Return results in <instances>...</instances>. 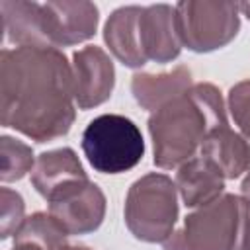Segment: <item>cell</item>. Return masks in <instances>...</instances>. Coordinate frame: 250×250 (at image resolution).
<instances>
[{
    "mask_svg": "<svg viewBox=\"0 0 250 250\" xmlns=\"http://www.w3.org/2000/svg\"><path fill=\"white\" fill-rule=\"evenodd\" d=\"M74 102L78 109H92L109 100L115 86V68L109 55L96 45L78 49L72 55Z\"/></svg>",
    "mask_w": 250,
    "mask_h": 250,
    "instance_id": "obj_8",
    "label": "cell"
},
{
    "mask_svg": "<svg viewBox=\"0 0 250 250\" xmlns=\"http://www.w3.org/2000/svg\"><path fill=\"white\" fill-rule=\"evenodd\" d=\"M225 180L223 172L209 158L199 154L178 168L174 184L184 205L197 209L223 195Z\"/></svg>",
    "mask_w": 250,
    "mask_h": 250,
    "instance_id": "obj_12",
    "label": "cell"
},
{
    "mask_svg": "<svg viewBox=\"0 0 250 250\" xmlns=\"http://www.w3.org/2000/svg\"><path fill=\"white\" fill-rule=\"evenodd\" d=\"M139 37L146 61L166 64L178 59L184 45L178 33L176 10L168 4L143 6L139 18Z\"/></svg>",
    "mask_w": 250,
    "mask_h": 250,
    "instance_id": "obj_10",
    "label": "cell"
},
{
    "mask_svg": "<svg viewBox=\"0 0 250 250\" xmlns=\"http://www.w3.org/2000/svg\"><path fill=\"white\" fill-rule=\"evenodd\" d=\"M229 109L240 135L250 143V80H240L230 88Z\"/></svg>",
    "mask_w": 250,
    "mask_h": 250,
    "instance_id": "obj_20",
    "label": "cell"
},
{
    "mask_svg": "<svg viewBox=\"0 0 250 250\" xmlns=\"http://www.w3.org/2000/svg\"><path fill=\"white\" fill-rule=\"evenodd\" d=\"M49 213L66 234H88L100 229L105 217V195L94 182H84L49 201Z\"/></svg>",
    "mask_w": 250,
    "mask_h": 250,
    "instance_id": "obj_9",
    "label": "cell"
},
{
    "mask_svg": "<svg viewBox=\"0 0 250 250\" xmlns=\"http://www.w3.org/2000/svg\"><path fill=\"white\" fill-rule=\"evenodd\" d=\"M125 225L143 242H164L178 221L176 184L160 172H150L131 184L125 197Z\"/></svg>",
    "mask_w": 250,
    "mask_h": 250,
    "instance_id": "obj_4",
    "label": "cell"
},
{
    "mask_svg": "<svg viewBox=\"0 0 250 250\" xmlns=\"http://www.w3.org/2000/svg\"><path fill=\"white\" fill-rule=\"evenodd\" d=\"M141 12L143 6H121L111 12L104 25V41L109 51L117 61L131 68H141L146 62L139 37Z\"/></svg>",
    "mask_w": 250,
    "mask_h": 250,
    "instance_id": "obj_13",
    "label": "cell"
},
{
    "mask_svg": "<svg viewBox=\"0 0 250 250\" xmlns=\"http://www.w3.org/2000/svg\"><path fill=\"white\" fill-rule=\"evenodd\" d=\"M23 221H25L23 197L10 188H0V238H8L16 234Z\"/></svg>",
    "mask_w": 250,
    "mask_h": 250,
    "instance_id": "obj_19",
    "label": "cell"
},
{
    "mask_svg": "<svg viewBox=\"0 0 250 250\" xmlns=\"http://www.w3.org/2000/svg\"><path fill=\"white\" fill-rule=\"evenodd\" d=\"M100 21L98 6L84 0L43 4V29L49 47H70L94 37Z\"/></svg>",
    "mask_w": 250,
    "mask_h": 250,
    "instance_id": "obj_7",
    "label": "cell"
},
{
    "mask_svg": "<svg viewBox=\"0 0 250 250\" xmlns=\"http://www.w3.org/2000/svg\"><path fill=\"white\" fill-rule=\"evenodd\" d=\"M12 250H37V248H31V246H20V244H16Z\"/></svg>",
    "mask_w": 250,
    "mask_h": 250,
    "instance_id": "obj_24",
    "label": "cell"
},
{
    "mask_svg": "<svg viewBox=\"0 0 250 250\" xmlns=\"http://www.w3.org/2000/svg\"><path fill=\"white\" fill-rule=\"evenodd\" d=\"M229 125L221 90L209 82L193 84L148 117L154 166L170 170L191 160L205 139Z\"/></svg>",
    "mask_w": 250,
    "mask_h": 250,
    "instance_id": "obj_2",
    "label": "cell"
},
{
    "mask_svg": "<svg viewBox=\"0 0 250 250\" xmlns=\"http://www.w3.org/2000/svg\"><path fill=\"white\" fill-rule=\"evenodd\" d=\"M238 8H240V12L250 20V2H240V4H238Z\"/></svg>",
    "mask_w": 250,
    "mask_h": 250,
    "instance_id": "obj_22",
    "label": "cell"
},
{
    "mask_svg": "<svg viewBox=\"0 0 250 250\" xmlns=\"http://www.w3.org/2000/svg\"><path fill=\"white\" fill-rule=\"evenodd\" d=\"M248 250H250V248H248Z\"/></svg>",
    "mask_w": 250,
    "mask_h": 250,
    "instance_id": "obj_25",
    "label": "cell"
},
{
    "mask_svg": "<svg viewBox=\"0 0 250 250\" xmlns=\"http://www.w3.org/2000/svg\"><path fill=\"white\" fill-rule=\"evenodd\" d=\"M0 16L10 43L18 47H49L43 29V4L2 0Z\"/></svg>",
    "mask_w": 250,
    "mask_h": 250,
    "instance_id": "obj_15",
    "label": "cell"
},
{
    "mask_svg": "<svg viewBox=\"0 0 250 250\" xmlns=\"http://www.w3.org/2000/svg\"><path fill=\"white\" fill-rule=\"evenodd\" d=\"M84 182H88V174L76 152L68 146L41 152L35 158L31 184L47 201Z\"/></svg>",
    "mask_w": 250,
    "mask_h": 250,
    "instance_id": "obj_11",
    "label": "cell"
},
{
    "mask_svg": "<svg viewBox=\"0 0 250 250\" xmlns=\"http://www.w3.org/2000/svg\"><path fill=\"white\" fill-rule=\"evenodd\" d=\"M182 45L193 53H211L229 45L240 29L236 2L182 0L174 6Z\"/></svg>",
    "mask_w": 250,
    "mask_h": 250,
    "instance_id": "obj_6",
    "label": "cell"
},
{
    "mask_svg": "<svg viewBox=\"0 0 250 250\" xmlns=\"http://www.w3.org/2000/svg\"><path fill=\"white\" fill-rule=\"evenodd\" d=\"M191 86V72L186 66H178L172 72L162 74L137 72L131 80V92L135 102L148 111L160 109L174 98L186 94Z\"/></svg>",
    "mask_w": 250,
    "mask_h": 250,
    "instance_id": "obj_14",
    "label": "cell"
},
{
    "mask_svg": "<svg viewBox=\"0 0 250 250\" xmlns=\"http://www.w3.org/2000/svg\"><path fill=\"white\" fill-rule=\"evenodd\" d=\"M240 191H242V197L250 203V172H248V176L242 180V186H240Z\"/></svg>",
    "mask_w": 250,
    "mask_h": 250,
    "instance_id": "obj_21",
    "label": "cell"
},
{
    "mask_svg": "<svg viewBox=\"0 0 250 250\" xmlns=\"http://www.w3.org/2000/svg\"><path fill=\"white\" fill-rule=\"evenodd\" d=\"M250 203L234 193L193 209L182 229L164 240V250H248Z\"/></svg>",
    "mask_w": 250,
    "mask_h": 250,
    "instance_id": "obj_3",
    "label": "cell"
},
{
    "mask_svg": "<svg viewBox=\"0 0 250 250\" xmlns=\"http://www.w3.org/2000/svg\"><path fill=\"white\" fill-rule=\"evenodd\" d=\"M0 123L35 143L66 135L76 117L74 76L57 47H16L0 55Z\"/></svg>",
    "mask_w": 250,
    "mask_h": 250,
    "instance_id": "obj_1",
    "label": "cell"
},
{
    "mask_svg": "<svg viewBox=\"0 0 250 250\" xmlns=\"http://www.w3.org/2000/svg\"><path fill=\"white\" fill-rule=\"evenodd\" d=\"M66 230L51 213L37 211L25 217V221L14 234V246L20 244L37 250H61L66 244Z\"/></svg>",
    "mask_w": 250,
    "mask_h": 250,
    "instance_id": "obj_17",
    "label": "cell"
},
{
    "mask_svg": "<svg viewBox=\"0 0 250 250\" xmlns=\"http://www.w3.org/2000/svg\"><path fill=\"white\" fill-rule=\"evenodd\" d=\"M82 150L96 172L123 174L143 160L145 141L135 121L125 115L104 113L86 125Z\"/></svg>",
    "mask_w": 250,
    "mask_h": 250,
    "instance_id": "obj_5",
    "label": "cell"
},
{
    "mask_svg": "<svg viewBox=\"0 0 250 250\" xmlns=\"http://www.w3.org/2000/svg\"><path fill=\"white\" fill-rule=\"evenodd\" d=\"M199 154L209 158L227 180L240 178L250 170V143L229 125L213 131L201 145Z\"/></svg>",
    "mask_w": 250,
    "mask_h": 250,
    "instance_id": "obj_16",
    "label": "cell"
},
{
    "mask_svg": "<svg viewBox=\"0 0 250 250\" xmlns=\"http://www.w3.org/2000/svg\"><path fill=\"white\" fill-rule=\"evenodd\" d=\"M61 250H92L88 246H80V244H64Z\"/></svg>",
    "mask_w": 250,
    "mask_h": 250,
    "instance_id": "obj_23",
    "label": "cell"
},
{
    "mask_svg": "<svg viewBox=\"0 0 250 250\" xmlns=\"http://www.w3.org/2000/svg\"><path fill=\"white\" fill-rule=\"evenodd\" d=\"M35 166L33 150L29 145L4 135L0 139V180L4 184L21 180Z\"/></svg>",
    "mask_w": 250,
    "mask_h": 250,
    "instance_id": "obj_18",
    "label": "cell"
}]
</instances>
